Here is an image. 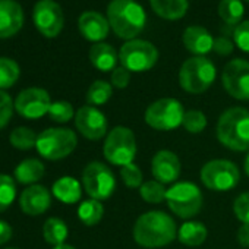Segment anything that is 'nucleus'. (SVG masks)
Wrapping results in <instances>:
<instances>
[{"mask_svg":"<svg viewBox=\"0 0 249 249\" xmlns=\"http://www.w3.org/2000/svg\"><path fill=\"white\" fill-rule=\"evenodd\" d=\"M233 213L242 224H249V192L240 194L233 201Z\"/></svg>","mask_w":249,"mask_h":249,"instance_id":"4c0bfd02","label":"nucleus"},{"mask_svg":"<svg viewBox=\"0 0 249 249\" xmlns=\"http://www.w3.org/2000/svg\"><path fill=\"white\" fill-rule=\"evenodd\" d=\"M52 205V195L43 185H31L22 191L19 196V207L27 215H41Z\"/></svg>","mask_w":249,"mask_h":249,"instance_id":"f3484780","label":"nucleus"},{"mask_svg":"<svg viewBox=\"0 0 249 249\" xmlns=\"http://www.w3.org/2000/svg\"><path fill=\"white\" fill-rule=\"evenodd\" d=\"M52 192L63 204H76L82 196V185L72 176H63L53 183Z\"/></svg>","mask_w":249,"mask_h":249,"instance_id":"4be33fe9","label":"nucleus"},{"mask_svg":"<svg viewBox=\"0 0 249 249\" xmlns=\"http://www.w3.org/2000/svg\"><path fill=\"white\" fill-rule=\"evenodd\" d=\"M208 236V230L201 221H185L178 229V240L185 246H201Z\"/></svg>","mask_w":249,"mask_h":249,"instance_id":"b1692460","label":"nucleus"},{"mask_svg":"<svg viewBox=\"0 0 249 249\" xmlns=\"http://www.w3.org/2000/svg\"><path fill=\"white\" fill-rule=\"evenodd\" d=\"M44 164L37 160V159H27L24 161H21L14 175H15V179L17 182L22 183V185H34L36 182H38L43 176H44Z\"/></svg>","mask_w":249,"mask_h":249,"instance_id":"393cba45","label":"nucleus"},{"mask_svg":"<svg viewBox=\"0 0 249 249\" xmlns=\"http://www.w3.org/2000/svg\"><path fill=\"white\" fill-rule=\"evenodd\" d=\"M21 69L19 65L9 59V57H0V89L11 88L19 79Z\"/></svg>","mask_w":249,"mask_h":249,"instance_id":"c756f323","label":"nucleus"},{"mask_svg":"<svg viewBox=\"0 0 249 249\" xmlns=\"http://www.w3.org/2000/svg\"><path fill=\"white\" fill-rule=\"evenodd\" d=\"M245 2H249V0H245Z\"/></svg>","mask_w":249,"mask_h":249,"instance_id":"de8ad7c7","label":"nucleus"},{"mask_svg":"<svg viewBox=\"0 0 249 249\" xmlns=\"http://www.w3.org/2000/svg\"><path fill=\"white\" fill-rule=\"evenodd\" d=\"M153 11L163 19L178 21L188 12V0H150Z\"/></svg>","mask_w":249,"mask_h":249,"instance_id":"5701e85b","label":"nucleus"},{"mask_svg":"<svg viewBox=\"0 0 249 249\" xmlns=\"http://www.w3.org/2000/svg\"><path fill=\"white\" fill-rule=\"evenodd\" d=\"M183 46L195 56H205L214 47V38L207 28L199 25L188 27L183 33Z\"/></svg>","mask_w":249,"mask_h":249,"instance_id":"aec40b11","label":"nucleus"},{"mask_svg":"<svg viewBox=\"0 0 249 249\" xmlns=\"http://www.w3.org/2000/svg\"><path fill=\"white\" fill-rule=\"evenodd\" d=\"M221 84L226 92L240 101L249 100V62L245 59L230 60L221 73Z\"/></svg>","mask_w":249,"mask_h":249,"instance_id":"f8f14e48","label":"nucleus"},{"mask_svg":"<svg viewBox=\"0 0 249 249\" xmlns=\"http://www.w3.org/2000/svg\"><path fill=\"white\" fill-rule=\"evenodd\" d=\"M180 160L170 150H160L153 156L151 160V175L154 180L169 185L175 183L180 176Z\"/></svg>","mask_w":249,"mask_h":249,"instance_id":"dca6fc26","label":"nucleus"},{"mask_svg":"<svg viewBox=\"0 0 249 249\" xmlns=\"http://www.w3.org/2000/svg\"><path fill=\"white\" fill-rule=\"evenodd\" d=\"M14 108H15V103L12 101L11 95L0 89V129H3L11 122Z\"/></svg>","mask_w":249,"mask_h":249,"instance_id":"e433bc0d","label":"nucleus"},{"mask_svg":"<svg viewBox=\"0 0 249 249\" xmlns=\"http://www.w3.org/2000/svg\"><path fill=\"white\" fill-rule=\"evenodd\" d=\"M53 249H76V248H73L72 245H66V243H63V245H59V246H54Z\"/></svg>","mask_w":249,"mask_h":249,"instance_id":"a18cd8bd","label":"nucleus"},{"mask_svg":"<svg viewBox=\"0 0 249 249\" xmlns=\"http://www.w3.org/2000/svg\"><path fill=\"white\" fill-rule=\"evenodd\" d=\"M68 234H69V229L62 218L50 217L46 220L43 226V236L49 245H53V246L63 245L65 240L68 239Z\"/></svg>","mask_w":249,"mask_h":249,"instance_id":"a878e982","label":"nucleus"},{"mask_svg":"<svg viewBox=\"0 0 249 249\" xmlns=\"http://www.w3.org/2000/svg\"><path fill=\"white\" fill-rule=\"evenodd\" d=\"M202 192L192 182H178L167 189L166 202L179 218L189 220L202 208Z\"/></svg>","mask_w":249,"mask_h":249,"instance_id":"6e6552de","label":"nucleus"},{"mask_svg":"<svg viewBox=\"0 0 249 249\" xmlns=\"http://www.w3.org/2000/svg\"><path fill=\"white\" fill-rule=\"evenodd\" d=\"M120 179L124 183V186L131 189H140L144 183V175L135 163L120 167Z\"/></svg>","mask_w":249,"mask_h":249,"instance_id":"f704fd0d","label":"nucleus"},{"mask_svg":"<svg viewBox=\"0 0 249 249\" xmlns=\"http://www.w3.org/2000/svg\"><path fill=\"white\" fill-rule=\"evenodd\" d=\"M214 63L205 56H194L183 62L179 71V84L189 94L205 92L215 81Z\"/></svg>","mask_w":249,"mask_h":249,"instance_id":"20e7f679","label":"nucleus"},{"mask_svg":"<svg viewBox=\"0 0 249 249\" xmlns=\"http://www.w3.org/2000/svg\"><path fill=\"white\" fill-rule=\"evenodd\" d=\"M78 28H79L81 36L85 40L92 41L95 44V43H101L108 36L110 24H108L107 18H104L101 14L88 11L79 17Z\"/></svg>","mask_w":249,"mask_h":249,"instance_id":"6ab92c4d","label":"nucleus"},{"mask_svg":"<svg viewBox=\"0 0 249 249\" xmlns=\"http://www.w3.org/2000/svg\"><path fill=\"white\" fill-rule=\"evenodd\" d=\"M113 95V87L111 84L106 82V81H94L91 84V87L87 91V103L89 106H103L106 104Z\"/></svg>","mask_w":249,"mask_h":249,"instance_id":"c85d7f7f","label":"nucleus"},{"mask_svg":"<svg viewBox=\"0 0 249 249\" xmlns=\"http://www.w3.org/2000/svg\"><path fill=\"white\" fill-rule=\"evenodd\" d=\"M236 237L242 248H249V224H240Z\"/></svg>","mask_w":249,"mask_h":249,"instance_id":"79ce46f5","label":"nucleus"},{"mask_svg":"<svg viewBox=\"0 0 249 249\" xmlns=\"http://www.w3.org/2000/svg\"><path fill=\"white\" fill-rule=\"evenodd\" d=\"M107 21L119 38L129 41L142 33L147 15L135 0H111L107 6Z\"/></svg>","mask_w":249,"mask_h":249,"instance_id":"f03ea898","label":"nucleus"},{"mask_svg":"<svg viewBox=\"0 0 249 249\" xmlns=\"http://www.w3.org/2000/svg\"><path fill=\"white\" fill-rule=\"evenodd\" d=\"M82 186L89 198L106 201L116 191V178L107 164L91 161L82 170Z\"/></svg>","mask_w":249,"mask_h":249,"instance_id":"9b49d317","label":"nucleus"},{"mask_svg":"<svg viewBox=\"0 0 249 249\" xmlns=\"http://www.w3.org/2000/svg\"><path fill=\"white\" fill-rule=\"evenodd\" d=\"M245 9L240 0H221L218 5V15L227 25H239Z\"/></svg>","mask_w":249,"mask_h":249,"instance_id":"cd10ccee","label":"nucleus"},{"mask_svg":"<svg viewBox=\"0 0 249 249\" xmlns=\"http://www.w3.org/2000/svg\"><path fill=\"white\" fill-rule=\"evenodd\" d=\"M103 156L113 166H126L137 157V138L132 129L126 126H114L103 144Z\"/></svg>","mask_w":249,"mask_h":249,"instance_id":"39448f33","label":"nucleus"},{"mask_svg":"<svg viewBox=\"0 0 249 249\" xmlns=\"http://www.w3.org/2000/svg\"><path fill=\"white\" fill-rule=\"evenodd\" d=\"M183 114H185V108L179 100L172 97H164L156 100L147 107L144 119L150 128L160 132H169L180 126Z\"/></svg>","mask_w":249,"mask_h":249,"instance_id":"0eeeda50","label":"nucleus"},{"mask_svg":"<svg viewBox=\"0 0 249 249\" xmlns=\"http://www.w3.org/2000/svg\"><path fill=\"white\" fill-rule=\"evenodd\" d=\"M103 215H104V207L101 201L89 198V199L82 201L78 207V218L81 220L82 224L88 227L98 224Z\"/></svg>","mask_w":249,"mask_h":249,"instance_id":"bb28decb","label":"nucleus"},{"mask_svg":"<svg viewBox=\"0 0 249 249\" xmlns=\"http://www.w3.org/2000/svg\"><path fill=\"white\" fill-rule=\"evenodd\" d=\"M6 249H17V248H6Z\"/></svg>","mask_w":249,"mask_h":249,"instance_id":"49530a36","label":"nucleus"},{"mask_svg":"<svg viewBox=\"0 0 249 249\" xmlns=\"http://www.w3.org/2000/svg\"><path fill=\"white\" fill-rule=\"evenodd\" d=\"M89 62L101 72H113L117 68L119 54L113 46L107 43H95L89 49Z\"/></svg>","mask_w":249,"mask_h":249,"instance_id":"412c9836","label":"nucleus"},{"mask_svg":"<svg viewBox=\"0 0 249 249\" xmlns=\"http://www.w3.org/2000/svg\"><path fill=\"white\" fill-rule=\"evenodd\" d=\"M233 41L236 43V46L245 52L249 53V19L240 22L234 31H233Z\"/></svg>","mask_w":249,"mask_h":249,"instance_id":"58836bf2","label":"nucleus"},{"mask_svg":"<svg viewBox=\"0 0 249 249\" xmlns=\"http://www.w3.org/2000/svg\"><path fill=\"white\" fill-rule=\"evenodd\" d=\"M138 191H140L141 198L148 204H161L163 201H166L167 189L163 183H160L157 180L144 182Z\"/></svg>","mask_w":249,"mask_h":249,"instance_id":"2f4dec72","label":"nucleus"},{"mask_svg":"<svg viewBox=\"0 0 249 249\" xmlns=\"http://www.w3.org/2000/svg\"><path fill=\"white\" fill-rule=\"evenodd\" d=\"M132 234L140 246L159 249L178 239V226L173 217L164 211H147L137 218Z\"/></svg>","mask_w":249,"mask_h":249,"instance_id":"f257e3e1","label":"nucleus"},{"mask_svg":"<svg viewBox=\"0 0 249 249\" xmlns=\"http://www.w3.org/2000/svg\"><path fill=\"white\" fill-rule=\"evenodd\" d=\"M233 49H234V46H233V43H231L230 38H227V37L214 38V47H213V50L217 54H220V56H229V54H231Z\"/></svg>","mask_w":249,"mask_h":249,"instance_id":"a19ab883","label":"nucleus"},{"mask_svg":"<svg viewBox=\"0 0 249 249\" xmlns=\"http://www.w3.org/2000/svg\"><path fill=\"white\" fill-rule=\"evenodd\" d=\"M37 138H38V135H36V132L33 129H30L27 126H19L12 131L9 141H11L12 147H15L17 150L27 151V150H31L36 147Z\"/></svg>","mask_w":249,"mask_h":249,"instance_id":"7c9ffc66","label":"nucleus"},{"mask_svg":"<svg viewBox=\"0 0 249 249\" xmlns=\"http://www.w3.org/2000/svg\"><path fill=\"white\" fill-rule=\"evenodd\" d=\"M15 110L25 119L37 120L44 114H49L52 100L50 94L43 88H27L22 89L15 98Z\"/></svg>","mask_w":249,"mask_h":249,"instance_id":"4468645a","label":"nucleus"},{"mask_svg":"<svg viewBox=\"0 0 249 249\" xmlns=\"http://www.w3.org/2000/svg\"><path fill=\"white\" fill-rule=\"evenodd\" d=\"M202 185L214 192H227L237 186L240 172L237 166L224 159H215L207 161L199 172Z\"/></svg>","mask_w":249,"mask_h":249,"instance_id":"1a4fd4ad","label":"nucleus"},{"mask_svg":"<svg viewBox=\"0 0 249 249\" xmlns=\"http://www.w3.org/2000/svg\"><path fill=\"white\" fill-rule=\"evenodd\" d=\"M119 60L129 72H147L159 60V50L147 40H129L119 52Z\"/></svg>","mask_w":249,"mask_h":249,"instance_id":"9d476101","label":"nucleus"},{"mask_svg":"<svg viewBox=\"0 0 249 249\" xmlns=\"http://www.w3.org/2000/svg\"><path fill=\"white\" fill-rule=\"evenodd\" d=\"M243 169H245V173H246V175H248V178H249V153H248V154H246V157H245Z\"/></svg>","mask_w":249,"mask_h":249,"instance_id":"c03bdc74","label":"nucleus"},{"mask_svg":"<svg viewBox=\"0 0 249 249\" xmlns=\"http://www.w3.org/2000/svg\"><path fill=\"white\" fill-rule=\"evenodd\" d=\"M34 25L40 34L47 38H54L60 34L65 25L63 11L54 0H40L33 12Z\"/></svg>","mask_w":249,"mask_h":249,"instance_id":"ddd939ff","label":"nucleus"},{"mask_svg":"<svg viewBox=\"0 0 249 249\" xmlns=\"http://www.w3.org/2000/svg\"><path fill=\"white\" fill-rule=\"evenodd\" d=\"M217 140L231 151H249V110L230 107L217 122Z\"/></svg>","mask_w":249,"mask_h":249,"instance_id":"7ed1b4c3","label":"nucleus"},{"mask_svg":"<svg viewBox=\"0 0 249 249\" xmlns=\"http://www.w3.org/2000/svg\"><path fill=\"white\" fill-rule=\"evenodd\" d=\"M208 124L207 116L201 111V110H188L183 114V120H182V126L185 128L186 132L189 134H201L205 131Z\"/></svg>","mask_w":249,"mask_h":249,"instance_id":"473e14b6","label":"nucleus"},{"mask_svg":"<svg viewBox=\"0 0 249 249\" xmlns=\"http://www.w3.org/2000/svg\"><path fill=\"white\" fill-rule=\"evenodd\" d=\"M24 25V11L14 0H0V38H9Z\"/></svg>","mask_w":249,"mask_h":249,"instance_id":"a211bd4d","label":"nucleus"},{"mask_svg":"<svg viewBox=\"0 0 249 249\" xmlns=\"http://www.w3.org/2000/svg\"><path fill=\"white\" fill-rule=\"evenodd\" d=\"M110 79H111V87H114L117 89H124L131 82V72L120 65L111 72Z\"/></svg>","mask_w":249,"mask_h":249,"instance_id":"ea45409f","label":"nucleus"},{"mask_svg":"<svg viewBox=\"0 0 249 249\" xmlns=\"http://www.w3.org/2000/svg\"><path fill=\"white\" fill-rule=\"evenodd\" d=\"M12 234H14V230H12L11 224L3 220H0V245L9 242L12 239Z\"/></svg>","mask_w":249,"mask_h":249,"instance_id":"37998d69","label":"nucleus"},{"mask_svg":"<svg viewBox=\"0 0 249 249\" xmlns=\"http://www.w3.org/2000/svg\"><path fill=\"white\" fill-rule=\"evenodd\" d=\"M76 145L78 138L72 129L49 128L38 135L36 148L43 159L57 161L71 156L75 151Z\"/></svg>","mask_w":249,"mask_h":249,"instance_id":"423d86ee","label":"nucleus"},{"mask_svg":"<svg viewBox=\"0 0 249 249\" xmlns=\"http://www.w3.org/2000/svg\"><path fill=\"white\" fill-rule=\"evenodd\" d=\"M17 198L15 180L8 175H0V213L6 211Z\"/></svg>","mask_w":249,"mask_h":249,"instance_id":"72a5a7b5","label":"nucleus"},{"mask_svg":"<svg viewBox=\"0 0 249 249\" xmlns=\"http://www.w3.org/2000/svg\"><path fill=\"white\" fill-rule=\"evenodd\" d=\"M75 114L76 113L73 110V106L69 101H65V100H59V101L52 103L50 110H49L50 119L53 122H56V123H66L71 119H73Z\"/></svg>","mask_w":249,"mask_h":249,"instance_id":"c9c22d12","label":"nucleus"},{"mask_svg":"<svg viewBox=\"0 0 249 249\" xmlns=\"http://www.w3.org/2000/svg\"><path fill=\"white\" fill-rule=\"evenodd\" d=\"M75 126L78 132L89 140V141H98L104 137H107V128L108 122L106 114L98 110L94 106H82L76 114H75Z\"/></svg>","mask_w":249,"mask_h":249,"instance_id":"2eb2a0df","label":"nucleus"}]
</instances>
